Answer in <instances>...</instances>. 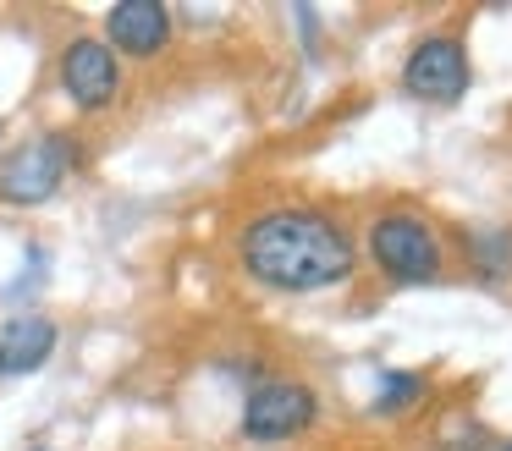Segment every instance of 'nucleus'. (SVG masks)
Returning <instances> with one entry per match:
<instances>
[{
    "mask_svg": "<svg viewBox=\"0 0 512 451\" xmlns=\"http://www.w3.org/2000/svg\"><path fill=\"white\" fill-rule=\"evenodd\" d=\"M237 259L270 292H325L353 275V242L336 220L314 209H270L248 220Z\"/></svg>",
    "mask_w": 512,
    "mask_h": 451,
    "instance_id": "f257e3e1",
    "label": "nucleus"
},
{
    "mask_svg": "<svg viewBox=\"0 0 512 451\" xmlns=\"http://www.w3.org/2000/svg\"><path fill=\"white\" fill-rule=\"evenodd\" d=\"M72 165H78V143L67 132H39V138L17 143L0 160V204H17V209L50 204L67 187Z\"/></svg>",
    "mask_w": 512,
    "mask_h": 451,
    "instance_id": "f03ea898",
    "label": "nucleus"
},
{
    "mask_svg": "<svg viewBox=\"0 0 512 451\" xmlns=\"http://www.w3.org/2000/svg\"><path fill=\"white\" fill-rule=\"evenodd\" d=\"M314 424V391L292 380H265L243 396V435L270 446V440H292Z\"/></svg>",
    "mask_w": 512,
    "mask_h": 451,
    "instance_id": "20e7f679",
    "label": "nucleus"
},
{
    "mask_svg": "<svg viewBox=\"0 0 512 451\" xmlns=\"http://www.w3.org/2000/svg\"><path fill=\"white\" fill-rule=\"evenodd\" d=\"M419 391H424L419 374H386V380H380V413H397V407H408Z\"/></svg>",
    "mask_w": 512,
    "mask_h": 451,
    "instance_id": "1a4fd4ad",
    "label": "nucleus"
},
{
    "mask_svg": "<svg viewBox=\"0 0 512 451\" xmlns=\"http://www.w3.org/2000/svg\"><path fill=\"white\" fill-rule=\"evenodd\" d=\"M61 330L50 314H12L0 319V380H17V374H34L50 363Z\"/></svg>",
    "mask_w": 512,
    "mask_h": 451,
    "instance_id": "6e6552de",
    "label": "nucleus"
},
{
    "mask_svg": "<svg viewBox=\"0 0 512 451\" xmlns=\"http://www.w3.org/2000/svg\"><path fill=\"white\" fill-rule=\"evenodd\" d=\"M507 451H512V446H507Z\"/></svg>",
    "mask_w": 512,
    "mask_h": 451,
    "instance_id": "9d476101",
    "label": "nucleus"
},
{
    "mask_svg": "<svg viewBox=\"0 0 512 451\" xmlns=\"http://www.w3.org/2000/svg\"><path fill=\"white\" fill-rule=\"evenodd\" d=\"M105 44L133 61H155L171 44V11L160 0H122L105 11Z\"/></svg>",
    "mask_w": 512,
    "mask_h": 451,
    "instance_id": "0eeeda50",
    "label": "nucleus"
},
{
    "mask_svg": "<svg viewBox=\"0 0 512 451\" xmlns=\"http://www.w3.org/2000/svg\"><path fill=\"white\" fill-rule=\"evenodd\" d=\"M369 253L391 281H430L441 270V242L419 215H380L369 231Z\"/></svg>",
    "mask_w": 512,
    "mask_h": 451,
    "instance_id": "7ed1b4c3",
    "label": "nucleus"
},
{
    "mask_svg": "<svg viewBox=\"0 0 512 451\" xmlns=\"http://www.w3.org/2000/svg\"><path fill=\"white\" fill-rule=\"evenodd\" d=\"M61 88L78 110H105L116 94H122V61L105 39L83 33L61 50Z\"/></svg>",
    "mask_w": 512,
    "mask_h": 451,
    "instance_id": "39448f33",
    "label": "nucleus"
},
{
    "mask_svg": "<svg viewBox=\"0 0 512 451\" xmlns=\"http://www.w3.org/2000/svg\"><path fill=\"white\" fill-rule=\"evenodd\" d=\"M402 88H408L413 99H424V105H452V99H463V88H468L463 44L446 39V33L413 44V55L402 61Z\"/></svg>",
    "mask_w": 512,
    "mask_h": 451,
    "instance_id": "423d86ee",
    "label": "nucleus"
}]
</instances>
